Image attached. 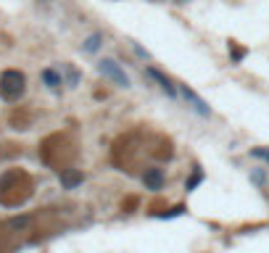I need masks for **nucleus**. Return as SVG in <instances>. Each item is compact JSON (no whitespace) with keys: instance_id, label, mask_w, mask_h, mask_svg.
<instances>
[{"instance_id":"10","label":"nucleus","mask_w":269,"mask_h":253,"mask_svg":"<svg viewBox=\"0 0 269 253\" xmlns=\"http://www.w3.org/2000/svg\"><path fill=\"white\" fill-rule=\"evenodd\" d=\"M201 180H203V172H201V169H195V174L185 182V190H188V193H190V190H195L198 185H201Z\"/></svg>"},{"instance_id":"6","label":"nucleus","mask_w":269,"mask_h":253,"mask_svg":"<svg viewBox=\"0 0 269 253\" xmlns=\"http://www.w3.org/2000/svg\"><path fill=\"white\" fill-rule=\"evenodd\" d=\"M79 182H82V172H74V169H66V172L61 174V185H64L66 190L77 187Z\"/></svg>"},{"instance_id":"2","label":"nucleus","mask_w":269,"mask_h":253,"mask_svg":"<svg viewBox=\"0 0 269 253\" xmlns=\"http://www.w3.org/2000/svg\"><path fill=\"white\" fill-rule=\"evenodd\" d=\"M98 72H101L106 79H111L116 87H129V76L127 72L121 69L114 58H103V61H98Z\"/></svg>"},{"instance_id":"9","label":"nucleus","mask_w":269,"mask_h":253,"mask_svg":"<svg viewBox=\"0 0 269 253\" xmlns=\"http://www.w3.org/2000/svg\"><path fill=\"white\" fill-rule=\"evenodd\" d=\"M227 50L232 53V61H235V64H240V61L245 58V48H237V45H235L232 40H230V45H227Z\"/></svg>"},{"instance_id":"11","label":"nucleus","mask_w":269,"mask_h":253,"mask_svg":"<svg viewBox=\"0 0 269 253\" xmlns=\"http://www.w3.org/2000/svg\"><path fill=\"white\" fill-rule=\"evenodd\" d=\"M251 156H256V158H261V161H267L269 164V150H264V148H253Z\"/></svg>"},{"instance_id":"12","label":"nucleus","mask_w":269,"mask_h":253,"mask_svg":"<svg viewBox=\"0 0 269 253\" xmlns=\"http://www.w3.org/2000/svg\"><path fill=\"white\" fill-rule=\"evenodd\" d=\"M177 5H185V3H190V0H174Z\"/></svg>"},{"instance_id":"8","label":"nucleus","mask_w":269,"mask_h":253,"mask_svg":"<svg viewBox=\"0 0 269 253\" xmlns=\"http://www.w3.org/2000/svg\"><path fill=\"white\" fill-rule=\"evenodd\" d=\"M101 45H103V35H101V32H95V35H90L87 40H84L82 48L87 50V53H95L98 48H101Z\"/></svg>"},{"instance_id":"7","label":"nucleus","mask_w":269,"mask_h":253,"mask_svg":"<svg viewBox=\"0 0 269 253\" xmlns=\"http://www.w3.org/2000/svg\"><path fill=\"white\" fill-rule=\"evenodd\" d=\"M42 82L48 84L50 90H61V84H64V79H61V74L56 72V69H45V72H42Z\"/></svg>"},{"instance_id":"4","label":"nucleus","mask_w":269,"mask_h":253,"mask_svg":"<svg viewBox=\"0 0 269 253\" xmlns=\"http://www.w3.org/2000/svg\"><path fill=\"white\" fill-rule=\"evenodd\" d=\"M143 185H145V190H151V193H158V190L164 187V172L156 169V166L145 169L143 172Z\"/></svg>"},{"instance_id":"1","label":"nucleus","mask_w":269,"mask_h":253,"mask_svg":"<svg viewBox=\"0 0 269 253\" xmlns=\"http://www.w3.org/2000/svg\"><path fill=\"white\" fill-rule=\"evenodd\" d=\"M27 90V76L19 69H8V72L0 74V95L5 101H19Z\"/></svg>"},{"instance_id":"3","label":"nucleus","mask_w":269,"mask_h":253,"mask_svg":"<svg viewBox=\"0 0 269 253\" xmlns=\"http://www.w3.org/2000/svg\"><path fill=\"white\" fill-rule=\"evenodd\" d=\"M180 93H182V98H185L188 106L198 113V116H211V108L206 106V101H203V98L198 95V93H193V90H190L188 84H182V87H180Z\"/></svg>"},{"instance_id":"5","label":"nucleus","mask_w":269,"mask_h":253,"mask_svg":"<svg viewBox=\"0 0 269 253\" xmlns=\"http://www.w3.org/2000/svg\"><path fill=\"white\" fill-rule=\"evenodd\" d=\"M148 74H151V76H153V79H156V82H158V87H161V90H164V93H166V95H172V98L177 95V87H174V82H172V79H169V76H164V74H161V72H158V69H153V66H151V69H148Z\"/></svg>"}]
</instances>
